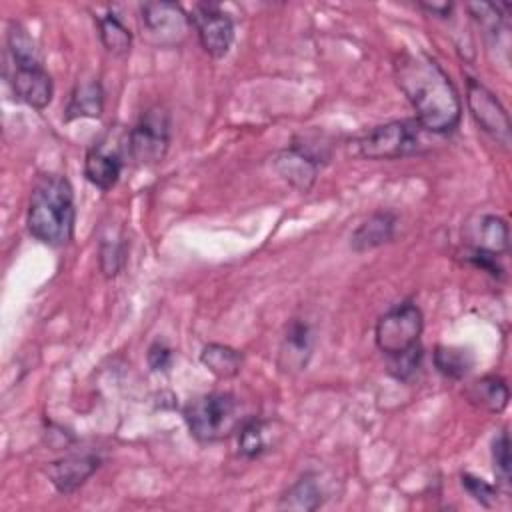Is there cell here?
<instances>
[{
	"instance_id": "6da1fadb",
	"label": "cell",
	"mask_w": 512,
	"mask_h": 512,
	"mask_svg": "<svg viewBox=\"0 0 512 512\" xmlns=\"http://www.w3.org/2000/svg\"><path fill=\"white\" fill-rule=\"evenodd\" d=\"M394 78L422 130L450 134L458 128L462 118L460 94L436 58L422 50H402L394 58Z\"/></svg>"
},
{
	"instance_id": "7a4b0ae2",
	"label": "cell",
	"mask_w": 512,
	"mask_h": 512,
	"mask_svg": "<svg viewBox=\"0 0 512 512\" xmlns=\"http://www.w3.org/2000/svg\"><path fill=\"white\" fill-rule=\"evenodd\" d=\"M74 190L62 174H42L32 190L26 210L28 232L42 244L64 246L74 236Z\"/></svg>"
},
{
	"instance_id": "3957f363",
	"label": "cell",
	"mask_w": 512,
	"mask_h": 512,
	"mask_svg": "<svg viewBox=\"0 0 512 512\" xmlns=\"http://www.w3.org/2000/svg\"><path fill=\"white\" fill-rule=\"evenodd\" d=\"M6 54V80L14 98L34 110H44L54 96V84L36 42L18 22L8 24Z\"/></svg>"
},
{
	"instance_id": "277c9868",
	"label": "cell",
	"mask_w": 512,
	"mask_h": 512,
	"mask_svg": "<svg viewBox=\"0 0 512 512\" xmlns=\"http://www.w3.org/2000/svg\"><path fill=\"white\" fill-rule=\"evenodd\" d=\"M190 434L204 444L220 442L238 432L244 418L240 402L232 392H206L192 398L182 410Z\"/></svg>"
},
{
	"instance_id": "5b68a950",
	"label": "cell",
	"mask_w": 512,
	"mask_h": 512,
	"mask_svg": "<svg viewBox=\"0 0 512 512\" xmlns=\"http://www.w3.org/2000/svg\"><path fill=\"white\" fill-rule=\"evenodd\" d=\"M354 156L368 160H396L422 150V126L416 118L378 124L350 142Z\"/></svg>"
},
{
	"instance_id": "8992f818",
	"label": "cell",
	"mask_w": 512,
	"mask_h": 512,
	"mask_svg": "<svg viewBox=\"0 0 512 512\" xmlns=\"http://www.w3.org/2000/svg\"><path fill=\"white\" fill-rule=\"evenodd\" d=\"M172 122L162 104H152L140 112L136 124L126 134V150L140 166L160 164L170 148Z\"/></svg>"
},
{
	"instance_id": "52a82bcc",
	"label": "cell",
	"mask_w": 512,
	"mask_h": 512,
	"mask_svg": "<svg viewBox=\"0 0 512 512\" xmlns=\"http://www.w3.org/2000/svg\"><path fill=\"white\" fill-rule=\"evenodd\" d=\"M422 330H424L422 310L414 302L404 300L388 308L378 318L374 326V342L384 356H394L418 344Z\"/></svg>"
},
{
	"instance_id": "ba28073f",
	"label": "cell",
	"mask_w": 512,
	"mask_h": 512,
	"mask_svg": "<svg viewBox=\"0 0 512 512\" xmlns=\"http://www.w3.org/2000/svg\"><path fill=\"white\" fill-rule=\"evenodd\" d=\"M138 10L142 30L156 46H180L192 28L190 14L176 2H142Z\"/></svg>"
},
{
	"instance_id": "9c48e42d",
	"label": "cell",
	"mask_w": 512,
	"mask_h": 512,
	"mask_svg": "<svg viewBox=\"0 0 512 512\" xmlns=\"http://www.w3.org/2000/svg\"><path fill=\"white\" fill-rule=\"evenodd\" d=\"M466 104H468V110H470L474 122L480 126V130L486 132L500 146L508 148L510 146V118H508L506 108L494 96V92H490L476 78H466Z\"/></svg>"
},
{
	"instance_id": "30bf717a",
	"label": "cell",
	"mask_w": 512,
	"mask_h": 512,
	"mask_svg": "<svg viewBox=\"0 0 512 512\" xmlns=\"http://www.w3.org/2000/svg\"><path fill=\"white\" fill-rule=\"evenodd\" d=\"M190 24L198 42L212 58H224L234 42V22L218 4H196L190 12Z\"/></svg>"
},
{
	"instance_id": "8fae6325",
	"label": "cell",
	"mask_w": 512,
	"mask_h": 512,
	"mask_svg": "<svg viewBox=\"0 0 512 512\" xmlns=\"http://www.w3.org/2000/svg\"><path fill=\"white\" fill-rule=\"evenodd\" d=\"M322 164V154L314 152L308 144L294 140L288 148L278 150L272 156L274 172L298 192L312 190Z\"/></svg>"
},
{
	"instance_id": "7c38bea8",
	"label": "cell",
	"mask_w": 512,
	"mask_h": 512,
	"mask_svg": "<svg viewBox=\"0 0 512 512\" xmlns=\"http://www.w3.org/2000/svg\"><path fill=\"white\" fill-rule=\"evenodd\" d=\"M124 168L122 152L118 144L106 136L94 142L84 156V176L86 180L102 192H108L116 186Z\"/></svg>"
},
{
	"instance_id": "4fadbf2b",
	"label": "cell",
	"mask_w": 512,
	"mask_h": 512,
	"mask_svg": "<svg viewBox=\"0 0 512 512\" xmlns=\"http://www.w3.org/2000/svg\"><path fill=\"white\" fill-rule=\"evenodd\" d=\"M462 238L470 250L504 256L510 244V232L504 218L496 214H474L462 228Z\"/></svg>"
},
{
	"instance_id": "5bb4252c",
	"label": "cell",
	"mask_w": 512,
	"mask_h": 512,
	"mask_svg": "<svg viewBox=\"0 0 512 512\" xmlns=\"http://www.w3.org/2000/svg\"><path fill=\"white\" fill-rule=\"evenodd\" d=\"M100 462V456L94 452L68 454L60 460L48 462L44 466V474L48 476L52 486L66 496L76 492L100 468Z\"/></svg>"
},
{
	"instance_id": "9a60e30c",
	"label": "cell",
	"mask_w": 512,
	"mask_h": 512,
	"mask_svg": "<svg viewBox=\"0 0 512 512\" xmlns=\"http://www.w3.org/2000/svg\"><path fill=\"white\" fill-rule=\"evenodd\" d=\"M314 352V330L306 320L292 318L286 324L280 348H278V368L286 374L302 372Z\"/></svg>"
},
{
	"instance_id": "2e32d148",
	"label": "cell",
	"mask_w": 512,
	"mask_h": 512,
	"mask_svg": "<svg viewBox=\"0 0 512 512\" xmlns=\"http://www.w3.org/2000/svg\"><path fill=\"white\" fill-rule=\"evenodd\" d=\"M396 214L390 210H380L370 214L350 236V246L354 252H366L392 242L396 232Z\"/></svg>"
},
{
	"instance_id": "e0dca14e",
	"label": "cell",
	"mask_w": 512,
	"mask_h": 512,
	"mask_svg": "<svg viewBox=\"0 0 512 512\" xmlns=\"http://www.w3.org/2000/svg\"><path fill=\"white\" fill-rule=\"evenodd\" d=\"M104 110V88L98 78L78 80L72 88L66 108H64V120H76V118H98Z\"/></svg>"
},
{
	"instance_id": "ac0fdd59",
	"label": "cell",
	"mask_w": 512,
	"mask_h": 512,
	"mask_svg": "<svg viewBox=\"0 0 512 512\" xmlns=\"http://www.w3.org/2000/svg\"><path fill=\"white\" fill-rule=\"evenodd\" d=\"M324 502V492L318 482V476L308 472L300 476L282 496L278 502L280 510H298V512H312L320 508Z\"/></svg>"
},
{
	"instance_id": "d6986e66",
	"label": "cell",
	"mask_w": 512,
	"mask_h": 512,
	"mask_svg": "<svg viewBox=\"0 0 512 512\" xmlns=\"http://www.w3.org/2000/svg\"><path fill=\"white\" fill-rule=\"evenodd\" d=\"M466 396L472 404L498 414L508 406L510 390H508V384L500 376L488 374V376L474 380L470 384V388L466 390Z\"/></svg>"
},
{
	"instance_id": "ffe728a7",
	"label": "cell",
	"mask_w": 512,
	"mask_h": 512,
	"mask_svg": "<svg viewBox=\"0 0 512 512\" xmlns=\"http://www.w3.org/2000/svg\"><path fill=\"white\" fill-rule=\"evenodd\" d=\"M200 362L216 376L222 380L234 378L244 362V356L240 350L228 346V344H218L210 342L202 348L200 352Z\"/></svg>"
},
{
	"instance_id": "44dd1931",
	"label": "cell",
	"mask_w": 512,
	"mask_h": 512,
	"mask_svg": "<svg viewBox=\"0 0 512 512\" xmlns=\"http://www.w3.org/2000/svg\"><path fill=\"white\" fill-rule=\"evenodd\" d=\"M94 20L98 26V36L102 46L112 56H126L132 46V32L122 22V18L114 10H108L106 14L94 16Z\"/></svg>"
},
{
	"instance_id": "7402d4cb",
	"label": "cell",
	"mask_w": 512,
	"mask_h": 512,
	"mask_svg": "<svg viewBox=\"0 0 512 512\" xmlns=\"http://www.w3.org/2000/svg\"><path fill=\"white\" fill-rule=\"evenodd\" d=\"M128 258V242L124 232L104 234L98 248V262L100 270L106 278H114L122 272Z\"/></svg>"
},
{
	"instance_id": "603a6c76",
	"label": "cell",
	"mask_w": 512,
	"mask_h": 512,
	"mask_svg": "<svg viewBox=\"0 0 512 512\" xmlns=\"http://www.w3.org/2000/svg\"><path fill=\"white\" fill-rule=\"evenodd\" d=\"M434 366L436 370L452 380L464 378L472 366H474V356L466 348L458 346H436L434 350Z\"/></svg>"
},
{
	"instance_id": "cb8c5ba5",
	"label": "cell",
	"mask_w": 512,
	"mask_h": 512,
	"mask_svg": "<svg viewBox=\"0 0 512 512\" xmlns=\"http://www.w3.org/2000/svg\"><path fill=\"white\" fill-rule=\"evenodd\" d=\"M266 432H268V424L264 420L256 416L244 418V422L238 428V452L250 460L260 458L270 446Z\"/></svg>"
},
{
	"instance_id": "d4e9b609",
	"label": "cell",
	"mask_w": 512,
	"mask_h": 512,
	"mask_svg": "<svg viewBox=\"0 0 512 512\" xmlns=\"http://www.w3.org/2000/svg\"><path fill=\"white\" fill-rule=\"evenodd\" d=\"M386 358H388V374L398 382H408L416 376V372L422 364L424 348L418 342L412 348H408L400 354H394V356H386Z\"/></svg>"
},
{
	"instance_id": "484cf974",
	"label": "cell",
	"mask_w": 512,
	"mask_h": 512,
	"mask_svg": "<svg viewBox=\"0 0 512 512\" xmlns=\"http://www.w3.org/2000/svg\"><path fill=\"white\" fill-rule=\"evenodd\" d=\"M510 438L508 432L502 430L494 440H492V464H494V476L498 480V488L510 490Z\"/></svg>"
},
{
	"instance_id": "4316f807",
	"label": "cell",
	"mask_w": 512,
	"mask_h": 512,
	"mask_svg": "<svg viewBox=\"0 0 512 512\" xmlns=\"http://www.w3.org/2000/svg\"><path fill=\"white\" fill-rule=\"evenodd\" d=\"M460 484L484 508H492L496 504V500H498L500 488L488 484L486 480H482V478H478L474 474H468V472L460 474Z\"/></svg>"
},
{
	"instance_id": "83f0119b",
	"label": "cell",
	"mask_w": 512,
	"mask_h": 512,
	"mask_svg": "<svg viewBox=\"0 0 512 512\" xmlns=\"http://www.w3.org/2000/svg\"><path fill=\"white\" fill-rule=\"evenodd\" d=\"M172 348L168 344H164L162 340H156L150 344L148 348V354H146V360H148V366L152 372H166L170 366H172Z\"/></svg>"
},
{
	"instance_id": "f1b7e54d",
	"label": "cell",
	"mask_w": 512,
	"mask_h": 512,
	"mask_svg": "<svg viewBox=\"0 0 512 512\" xmlns=\"http://www.w3.org/2000/svg\"><path fill=\"white\" fill-rule=\"evenodd\" d=\"M464 260L470 262L472 266H476V268L488 272V274L494 276V278H500L502 272H504V268H502L500 262H498V256H494V254H486V252H480V250H470V248H466Z\"/></svg>"
},
{
	"instance_id": "f546056e",
	"label": "cell",
	"mask_w": 512,
	"mask_h": 512,
	"mask_svg": "<svg viewBox=\"0 0 512 512\" xmlns=\"http://www.w3.org/2000/svg\"><path fill=\"white\" fill-rule=\"evenodd\" d=\"M422 10H428L430 14H436L438 18H448V14L452 12V4H430V2H422V4H418Z\"/></svg>"
}]
</instances>
